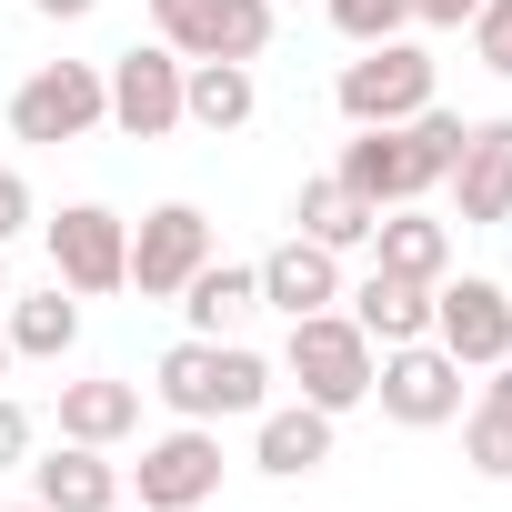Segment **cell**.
Masks as SVG:
<instances>
[{"mask_svg": "<svg viewBox=\"0 0 512 512\" xmlns=\"http://www.w3.org/2000/svg\"><path fill=\"white\" fill-rule=\"evenodd\" d=\"M462 111H412V121H382V131H362V141H342V181L372 201V211H402V201H422L432 181H452V161H462Z\"/></svg>", "mask_w": 512, "mask_h": 512, "instance_id": "obj_1", "label": "cell"}, {"mask_svg": "<svg viewBox=\"0 0 512 512\" xmlns=\"http://www.w3.org/2000/svg\"><path fill=\"white\" fill-rule=\"evenodd\" d=\"M151 392H161L181 422H231V412H262V402H272V362L241 352V342H201V332H191V342L161 352Z\"/></svg>", "mask_w": 512, "mask_h": 512, "instance_id": "obj_2", "label": "cell"}, {"mask_svg": "<svg viewBox=\"0 0 512 512\" xmlns=\"http://www.w3.org/2000/svg\"><path fill=\"white\" fill-rule=\"evenodd\" d=\"M282 362H292L302 402H322V412L342 422L352 402H372V362H382V352H372V332H362L352 312H302V322H292V352H282Z\"/></svg>", "mask_w": 512, "mask_h": 512, "instance_id": "obj_3", "label": "cell"}, {"mask_svg": "<svg viewBox=\"0 0 512 512\" xmlns=\"http://www.w3.org/2000/svg\"><path fill=\"white\" fill-rule=\"evenodd\" d=\"M151 31L181 61H262L272 51V0H151Z\"/></svg>", "mask_w": 512, "mask_h": 512, "instance_id": "obj_4", "label": "cell"}, {"mask_svg": "<svg viewBox=\"0 0 512 512\" xmlns=\"http://www.w3.org/2000/svg\"><path fill=\"white\" fill-rule=\"evenodd\" d=\"M342 121L352 131H382V121H412L432 111V61L412 41H362V61H342Z\"/></svg>", "mask_w": 512, "mask_h": 512, "instance_id": "obj_5", "label": "cell"}, {"mask_svg": "<svg viewBox=\"0 0 512 512\" xmlns=\"http://www.w3.org/2000/svg\"><path fill=\"white\" fill-rule=\"evenodd\" d=\"M372 392H382V412L402 422V432H442V422H462V362L422 332V342H392L382 362H372Z\"/></svg>", "mask_w": 512, "mask_h": 512, "instance_id": "obj_6", "label": "cell"}, {"mask_svg": "<svg viewBox=\"0 0 512 512\" xmlns=\"http://www.w3.org/2000/svg\"><path fill=\"white\" fill-rule=\"evenodd\" d=\"M111 121V91H101V71L91 61H51V71H31L21 91H11V141H81V131H101Z\"/></svg>", "mask_w": 512, "mask_h": 512, "instance_id": "obj_7", "label": "cell"}, {"mask_svg": "<svg viewBox=\"0 0 512 512\" xmlns=\"http://www.w3.org/2000/svg\"><path fill=\"white\" fill-rule=\"evenodd\" d=\"M51 282L81 292V302L131 282V221H121L111 201H71V211L51 221Z\"/></svg>", "mask_w": 512, "mask_h": 512, "instance_id": "obj_8", "label": "cell"}, {"mask_svg": "<svg viewBox=\"0 0 512 512\" xmlns=\"http://www.w3.org/2000/svg\"><path fill=\"white\" fill-rule=\"evenodd\" d=\"M432 342L462 362V372H492L512 362V292L502 282H432Z\"/></svg>", "mask_w": 512, "mask_h": 512, "instance_id": "obj_9", "label": "cell"}, {"mask_svg": "<svg viewBox=\"0 0 512 512\" xmlns=\"http://www.w3.org/2000/svg\"><path fill=\"white\" fill-rule=\"evenodd\" d=\"M211 262V221L191 211V201H161V211H141V231H131V292L141 302H181V282Z\"/></svg>", "mask_w": 512, "mask_h": 512, "instance_id": "obj_10", "label": "cell"}, {"mask_svg": "<svg viewBox=\"0 0 512 512\" xmlns=\"http://www.w3.org/2000/svg\"><path fill=\"white\" fill-rule=\"evenodd\" d=\"M131 482H141V512H191V502H211V492H221V442H211V422H181V432L141 442Z\"/></svg>", "mask_w": 512, "mask_h": 512, "instance_id": "obj_11", "label": "cell"}, {"mask_svg": "<svg viewBox=\"0 0 512 512\" xmlns=\"http://www.w3.org/2000/svg\"><path fill=\"white\" fill-rule=\"evenodd\" d=\"M101 91H111V121L131 131V141H171L181 131V51H121L111 71H101Z\"/></svg>", "mask_w": 512, "mask_h": 512, "instance_id": "obj_12", "label": "cell"}, {"mask_svg": "<svg viewBox=\"0 0 512 512\" xmlns=\"http://www.w3.org/2000/svg\"><path fill=\"white\" fill-rule=\"evenodd\" d=\"M452 201H462V231H492V221H512V121H472V131H462Z\"/></svg>", "mask_w": 512, "mask_h": 512, "instance_id": "obj_13", "label": "cell"}, {"mask_svg": "<svg viewBox=\"0 0 512 512\" xmlns=\"http://www.w3.org/2000/svg\"><path fill=\"white\" fill-rule=\"evenodd\" d=\"M251 272H262V302H272V312H292V322L342 302V251H322V241H302V231L272 251V262H251Z\"/></svg>", "mask_w": 512, "mask_h": 512, "instance_id": "obj_14", "label": "cell"}, {"mask_svg": "<svg viewBox=\"0 0 512 512\" xmlns=\"http://www.w3.org/2000/svg\"><path fill=\"white\" fill-rule=\"evenodd\" d=\"M251 462H262L272 482H302V472H322V462H332V412H322V402H292V412H272V402H262Z\"/></svg>", "mask_w": 512, "mask_h": 512, "instance_id": "obj_15", "label": "cell"}, {"mask_svg": "<svg viewBox=\"0 0 512 512\" xmlns=\"http://www.w3.org/2000/svg\"><path fill=\"white\" fill-rule=\"evenodd\" d=\"M31 472H41L31 502H51V512H121V462H111L101 442H61V452L31 462Z\"/></svg>", "mask_w": 512, "mask_h": 512, "instance_id": "obj_16", "label": "cell"}, {"mask_svg": "<svg viewBox=\"0 0 512 512\" xmlns=\"http://www.w3.org/2000/svg\"><path fill=\"white\" fill-rule=\"evenodd\" d=\"M241 312H262V272H251V262H201V272L181 282V322H191L201 342H231Z\"/></svg>", "mask_w": 512, "mask_h": 512, "instance_id": "obj_17", "label": "cell"}, {"mask_svg": "<svg viewBox=\"0 0 512 512\" xmlns=\"http://www.w3.org/2000/svg\"><path fill=\"white\" fill-rule=\"evenodd\" d=\"M352 322H362L382 352H392V342H422V332H432V282H402V272L372 262L362 292H352Z\"/></svg>", "mask_w": 512, "mask_h": 512, "instance_id": "obj_18", "label": "cell"}, {"mask_svg": "<svg viewBox=\"0 0 512 512\" xmlns=\"http://www.w3.org/2000/svg\"><path fill=\"white\" fill-rule=\"evenodd\" d=\"M372 262L402 272V282H442V272H452V221H422L412 201L382 211V221H372Z\"/></svg>", "mask_w": 512, "mask_h": 512, "instance_id": "obj_19", "label": "cell"}, {"mask_svg": "<svg viewBox=\"0 0 512 512\" xmlns=\"http://www.w3.org/2000/svg\"><path fill=\"white\" fill-rule=\"evenodd\" d=\"M251 111H262L251 61H181V121H201V131H241Z\"/></svg>", "mask_w": 512, "mask_h": 512, "instance_id": "obj_20", "label": "cell"}, {"mask_svg": "<svg viewBox=\"0 0 512 512\" xmlns=\"http://www.w3.org/2000/svg\"><path fill=\"white\" fill-rule=\"evenodd\" d=\"M292 221H302V241H322V251H362L372 241V201L342 181V171H322V181H302V201H292Z\"/></svg>", "mask_w": 512, "mask_h": 512, "instance_id": "obj_21", "label": "cell"}, {"mask_svg": "<svg viewBox=\"0 0 512 512\" xmlns=\"http://www.w3.org/2000/svg\"><path fill=\"white\" fill-rule=\"evenodd\" d=\"M141 432V392L131 382H61V442H131Z\"/></svg>", "mask_w": 512, "mask_h": 512, "instance_id": "obj_22", "label": "cell"}, {"mask_svg": "<svg viewBox=\"0 0 512 512\" xmlns=\"http://www.w3.org/2000/svg\"><path fill=\"white\" fill-rule=\"evenodd\" d=\"M0 332H11V352L21 362H61L71 342H81V292H31V302H11V322H0Z\"/></svg>", "mask_w": 512, "mask_h": 512, "instance_id": "obj_23", "label": "cell"}, {"mask_svg": "<svg viewBox=\"0 0 512 512\" xmlns=\"http://www.w3.org/2000/svg\"><path fill=\"white\" fill-rule=\"evenodd\" d=\"M462 462H472L482 482H512V412L472 402V412H462Z\"/></svg>", "mask_w": 512, "mask_h": 512, "instance_id": "obj_24", "label": "cell"}, {"mask_svg": "<svg viewBox=\"0 0 512 512\" xmlns=\"http://www.w3.org/2000/svg\"><path fill=\"white\" fill-rule=\"evenodd\" d=\"M332 31L342 41H402L412 31V0H332Z\"/></svg>", "mask_w": 512, "mask_h": 512, "instance_id": "obj_25", "label": "cell"}, {"mask_svg": "<svg viewBox=\"0 0 512 512\" xmlns=\"http://www.w3.org/2000/svg\"><path fill=\"white\" fill-rule=\"evenodd\" d=\"M472 51H482V71L512 81V0H482V11H472Z\"/></svg>", "mask_w": 512, "mask_h": 512, "instance_id": "obj_26", "label": "cell"}, {"mask_svg": "<svg viewBox=\"0 0 512 512\" xmlns=\"http://www.w3.org/2000/svg\"><path fill=\"white\" fill-rule=\"evenodd\" d=\"M21 221H31V181H21V171H11V161H0V241H11V231H21Z\"/></svg>", "mask_w": 512, "mask_h": 512, "instance_id": "obj_27", "label": "cell"}, {"mask_svg": "<svg viewBox=\"0 0 512 512\" xmlns=\"http://www.w3.org/2000/svg\"><path fill=\"white\" fill-rule=\"evenodd\" d=\"M21 452H31V412H21V402H11V392H0V472H11V462H21Z\"/></svg>", "mask_w": 512, "mask_h": 512, "instance_id": "obj_28", "label": "cell"}, {"mask_svg": "<svg viewBox=\"0 0 512 512\" xmlns=\"http://www.w3.org/2000/svg\"><path fill=\"white\" fill-rule=\"evenodd\" d=\"M472 11H482V0H412V21H432V31H462Z\"/></svg>", "mask_w": 512, "mask_h": 512, "instance_id": "obj_29", "label": "cell"}, {"mask_svg": "<svg viewBox=\"0 0 512 512\" xmlns=\"http://www.w3.org/2000/svg\"><path fill=\"white\" fill-rule=\"evenodd\" d=\"M31 11H41V21H91L101 0H31Z\"/></svg>", "mask_w": 512, "mask_h": 512, "instance_id": "obj_30", "label": "cell"}, {"mask_svg": "<svg viewBox=\"0 0 512 512\" xmlns=\"http://www.w3.org/2000/svg\"><path fill=\"white\" fill-rule=\"evenodd\" d=\"M0 372H11V332H0Z\"/></svg>", "mask_w": 512, "mask_h": 512, "instance_id": "obj_31", "label": "cell"}, {"mask_svg": "<svg viewBox=\"0 0 512 512\" xmlns=\"http://www.w3.org/2000/svg\"><path fill=\"white\" fill-rule=\"evenodd\" d=\"M11 512H51V502H11Z\"/></svg>", "mask_w": 512, "mask_h": 512, "instance_id": "obj_32", "label": "cell"}, {"mask_svg": "<svg viewBox=\"0 0 512 512\" xmlns=\"http://www.w3.org/2000/svg\"><path fill=\"white\" fill-rule=\"evenodd\" d=\"M0 302H11V272H0Z\"/></svg>", "mask_w": 512, "mask_h": 512, "instance_id": "obj_33", "label": "cell"}]
</instances>
